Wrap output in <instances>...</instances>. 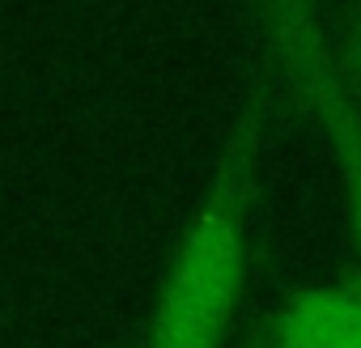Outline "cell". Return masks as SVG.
Returning a JSON list of instances; mask_svg holds the SVG:
<instances>
[{
	"label": "cell",
	"instance_id": "cell-1",
	"mask_svg": "<svg viewBox=\"0 0 361 348\" xmlns=\"http://www.w3.org/2000/svg\"><path fill=\"white\" fill-rule=\"evenodd\" d=\"M272 123V77H255L221 136L209 183L192 204L161 272L145 348H226L247 268L259 196V161Z\"/></svg>",
	"mask_w": 361,
	"mask_h": 348
},
{
	"label": "cell",
	"instance_id": "cell-2",
	"mask_svg": "<svg viewBox=\"0 0 361 348\" xmlns=\"http://www.w3.org/2000/svg\"><path fill=\"white\" fill-rule=\"evenodd\" d=\"M272 77L314 123L344 200L348 238L361 263V102L344 85L323 0H247Z\"/></svg>",
	"mask_w": 361,
	"mask_h": 348
},
{
	"label": "cell",
	"instance_id": "cell-3",
	"mask_svg": "<svg viewBox=\"0 0 361 348\" xmlns=\"http://www.w3.org/2000/svg\"><path fill=\"white\" fill-rule=\"evenodd\" d=\"M255 331L264 348H361V263L293 289Z\"/></svg>",
	"mask_w": 361,
	"mask_h": 348
},
{
	"label": "cell",
	"instance_id": "cell-4",
	"mask_svg": "<svg viewBox=\"0 0 361 348\" xmlns=\"http://www.w3.org/2000/svg\"><path fill=\"white\" fill-rule=\"evenodd\" d=\"M336 60H340V73H344V85L353 89V98L361 102V13L353 18V26L344 30V43H340V51H336Z\"/></svg>",
	"mask_w": 361,
	"mask_h": 348
},
{
	"label": "cell",
	"instance_id": "cell-5",
	"mask_svg": "<svg viewBox=\"0 0 361 348\" xmlns=\"http://www.w3.org/2000/svg\"><path fill=\"white\" fill-rule=\"evenodd\" d=\"M243 348H264V344H259V331H251V335L243 340Z\"/></svg>",
	"mask_w": 361,
	"mask_h": 348
}]
</instances>
